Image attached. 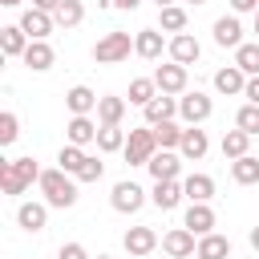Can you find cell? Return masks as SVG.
<instances>
[{"instance_id":"6da1fadb","label":"cell","mask_w":259,"mask_h":259,"mask_svg":"<svg viewBox=\"0 0 259 259\" xmlns=\"http://www.w3.org/2000/svg\"><path fill=\"white\" fill-rule=\"evenodd\" d=\"M32 182H40V170H36V158H8L0 162V190L4 194H24Z\"/></svg>"},{"instance_id":"7a4b0ae2","label":"cell","mask_w":259,"mask_h":259,"mask_svg":"<svg viewBox=\"0 0 259 259\" xmlns=\"http://www.w3.org/2000/svg\"><path fill=\"white\" fill-rule=\"evenodd\" d=\"M40 194H45V202L49 206H57V210H69L73 202H77V182H73V174H65L61 166L57 170H40Z\"/></svg>"},{"instance_id":"3957f363","label":"cell","mask_w":259,"mask_h":259,"mask_svg":"<svg viewBox=\"0 0 259 259\" xmlns=\"http://www.w3.org/2000/svg\"><path fill=\"white\" fill-rule=\"evenodd\" d=\"M130 49H134L130 32L109 28V32H105V36L93 45V61H97V65H117V61H125V57H130Z\"/></svg>"},{"instance_id":"277c9868","label":"cell","mask_w":259,"mask_h":259,"mask_svg":"<svg viewBox=\"0 0 259 259\" xmlns=\"http://www.w3.org/2000/svg\"><path fill=\"white\" fill-rule=\"evenodd\" d=\"M125 162L130 166H150V158L158 154V138H154V125H146V130H130V138H125Z\"/></svg>"},{"instance_id":"5b68a950","label":"cell","mask_w":259,"mask_h":259,"mask_svg":"<svg viewBox=\"0 0 259 259\" xmlns=\"http://www.w3.org/2000/svg\"><path fill=\"white\" fill-rule=\"evenodd\" d=\"M210 109H214V101L206 97V93H186V97H178V113H182V121L186 125H202L206 117H210Z\"/></svg>"},{"instance_id":"8992f818","label":"cell","mask_w":259,"mask_h":259,"mask_svg":"<svg viewBox=\"0 0 259 259\" xmlns=\"http://www.w3.org/2000/svg\"><path fill=\"white\" fill-rule=\"evenodd\" d=\"M109 202H113V210H121V214H134V210H142V202H146V190H142L138 182H130V178H121V182L113 186V194H109Z\"/></svg>"},{"instance_id":"52a82bcc","label":"cell","mask_w":259,"mask_h":259,"mask_svg":"<svg viewBox=\"0 0 259 259\" xmlns=\"http://www.w3.org/2000/svg\"><path fill=\"white\" fill-rule=\"evenodd\" d=\"M162 251H166L170 259H190V255L198 251V243H194V231H186V227H174V231H166V235H162Z\"/></svg>"},{"instance_id":"ba28073f","label":"cell","mask_w":259,"mask_h":259,"mask_svg":"<svg viewBox=\"0 0 259 259\" xmlns=\"http://www.w3.org/2000/svg\"><path fill=\"white\" fill-rule=\"evenodd\" d=\"M154 85H158V93H170V97L182 93L186 89V65H174V61L170 65H158L154 69Z\"/></svg>"},{"instance_id":"9c48e42d","label":"cell","mask_w":259,"mask_h":259,"mask_svg":"<svg viewBox=\"0 0 259 259\" xmlns=\"http://www.w3.org/2000/svg\"><path fill=\"white\" fill-rule=\"evenodd\" d=\"M150 174H154V182H174L178 178V170H182V158L174 154V150H158L154 158H150V166H146Z\"/></svg>"},{"instance_id":"30bf717a","label":"cell","mask_w":259,"mask_h":259,"mask_svg":"<svg viewBox=\"0 0 259 259\" xmlns=\"http://www.w3.org/2000/svg\"><path fill=\"white\" fill-rule=\"evenodd\" d=\"M121 243H125V251H130L134 259H142V255H150V251L158 247V231H154V227H130Z\"/></svg>"},{"instance_id":"8fae6325","label":"cell","mask_w":259,"mask_h":259,"mask_svg":"<svg viewBox=\"0 0 259 259\" xmlns=\"http://www.w3.org/2000/svg\"><path fill=\"white\" fill-rule=\"evenodd\" d=\"M53 16L49 12H40V8H24V16H20V28H24V36L28 40H45L49 32H53Z\"/></svg>"},{"instance_id":"7c38bea8","label":"cell","mask_w":259,"mask_h":259,"mask_svg":"<svg viewBox=\"0 0 259 259\" xmlns=\"http://www.w3.org/2000/svg\"><path fill=\"white\" fill-rule=\"evenodd\" d=\"M97 101H101V97H97L89 85H73V89L65 93V105L73 109V117H89V113L97 109Z\"/></svg>"},{"instance_id":"4fadbf2b","label":"cell","mask_w":259,"mask_h":259,"mask_svg":"<svg viewBox=\"0 0 259 259\" xmlns=\"http://www.w3.org/2000/svg\"><path fill=\"white\" fill-rule=\"evenodd\" d=\"M182 198H186V190H182L178 178H174V182H154V190H150V202H154L158 210H174Z\"/></svg>"},{"instance_id":"5bb4252c","label":"cell","mask_w":259,"mask_h":259,"mask_svg":"<svg viewBox=\"0 0 259 259\" xmlns=\"http://www.w3.org/2000/svg\"><path fill=\"white\" fill-rule=\"evenodd\" d=\"M16 223L24 227V231H45V223H49V202H20L16 206Z\"/></svg>"},{"instance_id":"9a60e30c","label":"cell","mask_w":259,"mask_h":259,"mask_svg":"<svg viewBox=\"0 0 259 259\" xmlns=\"http://www.w3.org/2000/svg\"><path fill=\"white\" fill-rule=\"evenodd\" d=\"M182 227H186V231H194V235L202 239V235H210V231H214V210H210L206 202H190V206H186V223H182Z\"/></svg>"},{"instance_id":"2e32d148","label":"cell","mask_w":259,"mask_h":259,"mask_svg":"<svg viewBox=\"0 0 259 259\" xmlns=\"http://www.w3.org/2000/svg\"><path fill=\"white\" fill-rule=\"evenodd\" d=\"M214 45H223V49H239V45H243V24H239V16H219V20H214Z\"/></svg>"},{"instance_id":"e0dca14e","label":"cell","mask_w":259,"mask_h":259,"mask_svg":"<svg viewBox=\"0 0 259 259\" xmlns=\"http://www.w3.org/2000/svg\"><path fill=\"white\" fill-rule=\"evenodd\" d=\"M162 49H170V45L162 40V32H158V28H142V32L134 36V53H138V57H146V61H158V57H162Z\"/></svg>"},{"instance_id":"ac0fdd59","label":"cell","mask_w":259,"mask_h":259,"mask_svg":"<svg viewBox=\"0 0 259 259\" xmlns=\"http://www.w3.org/2000/svg\"><path fill=\"white\" fill-rule=\"evenodd\" d=\"M198 40L190 36V32H178V36H170V61L174 65H194L198 61Z\"/></svg>"},{"instance_id":"d6986e66","label":"cell","mask_w":259,"mask_h":259,"mask_svg":"<svg viewBox=\"0 0 259 259\" xmlns=\"http://www.w3.org/2000/svg\"><path fill=\"white\" fill-rule=\"evenodd\" d=\"M142 113H146V125H162V121H174V113H178V101H174L170 93H158V97H154V101H150Z\"/></svg>"},{"instance_id":"ffe728a7","label":"cell","mask_w":259,"mask_h":259,"mask_svg":"<svg viewBox=\"0 0 259 259\" xmlns=\"http://www.w3.org/2000/svg\"><path fill=\"white\" fill-rule=\"evenodd\" d=\"M28 45H32V40L24 36L20 24H4V28H0V53H4V57H24Z\"/></svg>"},{"instance_id":"44dd1931","label":"cell","mask_w":259,"mask_h":259,"mask_svg":"<svg viewBox=\"0 0 259 259\" xmlns=\"http://www.w3.org/2000/svg\"><path fill=\"white\" fill-rule=\"evenodd\" d=\"M32 73H45V69H53V61H57V53L49 49V40H32L28 49H24V57H20Z\"/></svg>"},{"instance_id":"7402d4cb","label":"cell","mask_w":259,"mask_h":259,"mask_svg":"<svg viewBox=\"0 0 259 259\" xmlns=\"http://www.w3.org/2000/svg\"><path fill=\"white\" fill-rule=\"evenodd\" d=\"M210 150V142H206V130H198V125H186V134H182V146H178V154L182 158H190V162H198L202 154Z\"/></svg>"},{"instance_id":"603a6c76","label":"cell","mask_w":259,"mask_h":259,"mask_svg":"<svg viewBox=\"0 0 259 259\" xmlns=\"http://www.w3.org/2000/svg\"><path fill=\"white\" fill-rule=\"evenodd\" d=\"M194 259H231V239H227V235H214V231L202 235Z\"/></svg>"},{"instance_id":"cb8c5ba5","label":"cell","mask_w":259,"mask_h":259,"mask_svg":"<svg viewBox=\"0 0 259 259\" xmlns=\"http://www.w3.org/2000/svg\"><path fill=\"white\" fill-rule=\"evenodd\" d=\"M214 89L227 93V97H231V93H243V89H247V73H243L239 65H227V69L214 73Z\"/></svg>"},{"instance_id":"d4e9b609","label":"cell","mask_w":259,"mask_h":259,"mask_svg":"<svg viewBox=\"0 0 259 259\" xmlns=\"http://www.w3.org/2000/svg\"><path fill=\"white\" fill-rule=\"evenodd\" d=\"M97 130H101V125H93L89 117H69V125H65L69 146H89V142H97Z\"/></svg>"},{"instance_id":"484cf974","label":"cell","mask_w":259,"mask_h":259,"mask_svg":"<svg viewBox=\"0 0 259 259\" xmlns=\"http://www.w3.org/2000/svg\"><path fill=\"white\" fill-rule=\"evenodd\" d=\"M182 190H186L190 202H210V194H214V178H210V174H190V178L182 182Z\"/></svg>"},{"instance_id":"4316f807","label":"cell","mask_w":259,"mask_h":259,"mask_svg":"<svg viewBox=\"0 0 259 259\" xmlns=\"http://www.w3.org/2000/svg\"><path fill=\"white\" fill-rule=\"evenodd\" d=\"M231 178H235L239 186H251V182H259V158H255V154H243V158H235V162H231Z\"/></svg>"},{"instance_id":"83f0119b","label":"cell","mask_w":259,"mask_h":259,"mask_svg":"<svg viewBox=\"0 0 259 259\" xmlns=\"http://www.w3.org/2000/svg\"><path fill=\"white\" fill-rule=\"evenodd\" d=\"M125 117V97H101L97 101V121L101 125H121Z\"/></svg>"},{"instance_id":"f1b7e54d","label":"cell","mask_w":259,"mask_h":259,"mask_svg":"<svg viewBox=\"0 0 259 259\" xmlns=\"http://www.w3.org/2000/svg\"><path fill=\"white\" fill-rule=\"evenodd\" d=\"M154 97H158L154 77H134V81H130V105H142V109H146Z\"/></svg>"},{"instance_id":"f546056e","label":"cell","mask_w":259,"mask_h":259,"mask_svg":"<svg viewBox=\"0 0 259 259\" xmlns=\"http://www.w3.org/2000/svg\"><path fill=\"white\" fill-rule=\"evenodd\" d=\"M247 146H251V134H243L239 125L223 134V158H231V162H235V158H243V154H247Z\"/></svg>"},{"instance_id":"4dcf8cb0","label":"cell","mask_w":259,"mask_h":259,"mask_svg":"<svg viewBox=\"0 0 259 259\" xmlns=\"http://www.w3.org/2000/svg\"><path fill=\"white\" fill-rule=\"evenodd\" d=\"M53 20H57L61 28H77V24L85 20V4H81V0H61V8L53 12Z\"/></svg>"},{"instance_id":"1f68e13d","label":"cell","mask_w":259,"mask_h":259,"mask_svg":"<svg viewBox=\"0 0 259 259\" xmlns=\"http://www.w3.org/2000/svg\"><path fill=\"white\" fill-rule=\"evenodd\" d=\"M182 125H174V121H162V125H154V138H158V150H178L182 146Z\"/></svg>"},{"instance_id":"d6a6232c","label":"cell","mask_w":259,"mask_h":259,"mask_svg":"<svg viewBox=\"0 0 259 259\" xmlns=\"http://www.w3.org/2000/svg\"><path fill=\"white\" fill-rule=\"evenodd\" d=\"M97 150H101V154L125 150V134H121V125H101V130H97Z\"/></svg>"},{"instance_id":"836d02e7","label":"cell","mask_w":259,"mask_h":259,"mask_svg":"<svg viewBox=\"0 0 259 259\" xmlns=\"http://www.w3.org/2000/svg\"><path fill=\"white\" fill-rule=\"evenodd\" d=\"M235 65H239L247 77H259V40H255V45H239V49H235Z\"/></svg>"},{"instance_id":"e575fe53","label":"cell","mask_w":259,"mask_h":259,"mask_svg":"<svg viewBox=\"0 0 259 259\" xmlns=\"http://www.w3.org/2000/svg\"><path fill=\"white\" fill-rule=\"evenodd\" d=\"M158 24H162V32H182L186 28V8H178V4H170V8H162L158 12Z\"/></svg>"},{"instance_id":"d590c367","label":"cell","mask_w":259,"mask_h":259,"mask_svg":"<svg viewBox=\"0 0 259 259\" xmlns=\"http://www.w3.org/2000/svg\"><path fill=\"white\" fill-rule=\"evenodd\" d=\"M85 158H89V154H85L81 146H61V154H57L61 170H65V174H73V178H77V170L85 166Z\"/></svg>"},{"instance_id":"8d00e7d4","label":"cell","mask_w":259,"mask_h":259,"mask_svg":"<svg viewBox=\"0 0 259 259\" xmlns=\"http://www.w3.org/2000/svg\"><path fill=\"white\" fill-rule=\"evenodd\" d=\"M235 125H239L243 134L259 138V105H251V101H247V105H243V109L235 113Z\"/></svg>"},{"instance_id":"74e56055","label":"cell","mask_w":259,"mask_h":259,"mask_svg":"<svg viewBox=\"0 0 259 259\" xmlns=\"http://www.w3.org/2000/svg\"><path fill=\"white\" fill-rule=\"evenodd\" d=\"M16 134H20V121H16L12 109H4V113H0V146H12Z\"/></svg>"},{"instance_id":"f35d334b","label":"cell","mask_w":259,"mask_h":259,"mask_svg":"<svg viewBox=\"0 0 259 259\" xmlns=\"http://www.w3.org/2000/svg\"><path fill=\"white\" fill-rule=\"evenodd\" d=\"M101 174H105V162L101 158H85V166L77 170V182H97Z\"/></svg>"},{"instance_id":"ab89813d","label":"cell","mask_w":259,"mask_h":259,"mask_svg":"<svg viewBox=\"0 0 259 259\" xmlns=\"http://www.w3.org/2000/svg\"><path fill=\"white\" fill-rule=\"evenodd\" d=\"M57 259H89V251H85L81 243H65V247L57 251Z\"/></svg>"},{"instance_id":"60d3db41","label":"cell","mask_w":259,"mask_h":259,"mask_svg":"<svg viewBox=\"0 0 259 259\" xmlns=\"http://www.w3.org/2000/svg\"><path fill=\"white\" fill-rule=\"evenodd\" d=\"M243 97H247L251 105H259V77H247V89H243Z\"/></svg>"},{"instance_id":"b9f144b4","label":"cell","mask_w":259,"mask_h":259,"mask_svg":"<svg viewBox=\"0 0 259 259\" xmlns=\"http://www.w3.org/2000/svg\"><path fill=\"white\" fill-rule=\"evenodd\" d=\"M231 12H259V0H231Z\"/></svg>"},{"instance_id":"7bdbcfd3","label":"cell","mask_w":259,"mask_h":259,"mask_svg":"<svg viewBox=\"0 0 259 259\" xmlns=\"http://www.w3.org/2000/svg\"><path fill=\"white\" fill-rule=\"evenodd\" d=\"M32 8H40V12H49V16H53V12L61 8V0H32Z\"/></svg>"},{"instance_id":"ee69618b","label":"cell","mask_w":259,"mask_h":259,"mask_svg":"<svg viewBox=\"0 0 259 259\" xmlns=\"http://www.w3.org/2000/svg\"><path fill=\"white\" fill-rule=\"evenodd\" d=\"M113 4H117V8H125V12H134V8L142 4V0H113Z\"/></svg>"},{"instance_id":"f6af8a7d","label":"cell","mask_w":259,"mask_h":259,"mask_svg":"<svg viewBox=\"0 0 259 259\" xmlns=\"http://www.w3.org/2000/svg\"><path fill=\"white\" fill-rule=\"evenodd\" d=\"M247 239H251V247L259 251V227H251V235H247Z\"/></svg>"},{"instance_id":"bcb514c9","label":"cell","mask_w":259,"mask_h":259,"mask_svg":"<svg viewBox=\"0 0 259 259\" xmlns=\"http://www.w3.org/2000/svg\"><path fill=\"white\" fill-rule=\"evenodd\" d=\"M0 4H4V8H20L24 0H0Z\"/></svg>"},{"instance_id":"7dc6e473","label":"cell","mask_w":259,"mask_h":259,"mask_svg":"<svg viewBox=\"0 0 259 259\" xmlns=\"http://www.w3.org/2000/svg\"><path fill=\"white\" fill-rule=\"evenodd\" d=\"M170 4H174V0H158V8H170Z\"/></svg>"},{"instance_id":"c3c4849f","label":"cell","mask_w":259,"mask_h":259,"mask_svg":"<svg viewBox=\"0 0 259 259\" xmlns=\"http://www.w3.org/2000/svg\"><path fill=\"white\" fill-rule=\"evenodd\" d=\"M255 36H259V12H255Z\"/></svg>"},{"instance_id":"681fc988","label":"cell","mask_w":259,"mask_h":259,"mask_svg":"<svg viewBox=\"0 0 259 259\" xmlns=\"http://www.w3.org/2000/svg\"><path fill=\"white\" fill-rule=\"evenodd\" d=\"M186 4H206V0H186Z\"/></svg>"},{"instance_id":"f907efd6","label":"cell","mask_w":259,"mask_h":259,"mask_svg":"<svg viewBox=\"0 0 259 259\" xmlns=\"http://www.w3.org/2000/svg\"><path fill=\"white\" fill-rule=\"evenodd\" d=\"M97 259H113V255H97Z\"/></svg>"}]
</instances>
